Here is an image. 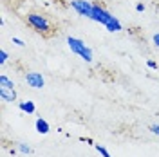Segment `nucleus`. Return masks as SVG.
Listing matches in <instances>:
<instances>
[{"label":"nucleus","instance_id":"obj_9","mask_svg":"<svg viewBox=\"0 0 159 157\" xmlns=\"http://www.w3.org/2000/svg\"><path fill=\"white\" fill-rule=\"evenodd\" d=\"M0 87H7V88H15V83L11 81L6 74H0Z\"/></svg>","mask_w":159,"mask_h":157},{"label":"nucleus","instance_id":"obj_18","mask_svg":"<svg viewBox=\"0 0 159 157\" xmlns=\"http://www.w3.org/2000/svg\"><path fill=\"white\" fill-rule=\"evenodd\" d=\"M81 141H85V143H89V145H92V139H89V137H81Z\"/></svg>","mask_w":159,"mask_h":157},{"label":"nucleus","instance_id":"obj_14","mask_svg":"<svg viewBox=\"0 0 159 157\" xmlns=\"http://www.w3.org/2000/svg\"><path fill=\"white\" fill-rule=\"evenodd\" d=\"M150 132L156 134V136H159V125H150Z\"/></svg>","mask_w":159,"mask_h":157},{"label":"nucleus","instance_id":"obj_7","mask_svg":"<svg viewBox=\"0 0 159 157\" xmlns=\"http://www.w3.org/2000/svg\"><path fill=\"white\" fill-rule=\"evenodd\" d=\"M34 127H36V132H38V134H42V136H45V134H49V132H51L49 123H47L45 119H42V118H38V119H36Z\"/></svg>","mask_w":159,"mask_h":157},{"label":"nucleus","instance_id":"obj_12","mask_svg":"<svg viewBox=\"0 0 159 157\" xmlns=\"http://www.w3.org/2000/svg\"><path fill=\"white\" fill-rule=\"evenodd\" d=\"M7 58H9V56H7V52H6V51L2 49V51H0V63L4 65V63L7 61Z\"/></svg>","mask_w":159,"mask_h":157},{"label":"nucleus","instance_id":"obj_17","mask_svg":"<svg viewBox=\"0 0 159 157\" xmlns=\"http://www.w3.org/2000/svg\"><path fill=\"white\" fill-rule=\"evenodd\" d=\"M152 40H154V43H156V45L159 47V33H156V34H154V38H152Z\"/></svg>","mask_w":159,"mask_h":157},{"label":"nucleus","instance_id":"obj_1","mask_svg":"<svg viewBox=\"0 0 159 157\" xmlns=\"http://www.w3.org/2000/svg\"><path fill=\"white\" fill-rule=\"evenodd\" d=\"M90 20H94V22H98L101 25H105L110 33H118V31L123 29L121 22H119L114 15H110L99 2H94V4H92V18Z\"/></svg>","mask_w":159,"mask_h":157},{"label":"nucleus","instance_id":"obj_4","mask_svg":"<svg viewBox=\"0 0 159 157\" xmlns=\"http://www.w3.org/2000/svg\"><path fill=\"white\" fill-rule=\"evenodd\" d=\"M70 7L81 16L92 18V4L87 2V0H70Z\"/></svg>","mask_w":159,"mask_h":157},{"label":"nucleus","instance_id":"obj_15","mask_svg":"<svg viewBox=\"0 0 159 157\" xmlns=\"http://www.w3.org/2000/svg\"><path fill=\"white\" fill-rule=\"evenodd\" d=\"M147 65H148L150 69H157V63H156L154 60H148V61H147Z\"/></svg>","mask_w":159,"mask_h":157},{"label":"nucleus","instance_id":"obj_13","mask_svg":"<svg viewBox=\"0 0 159 157\" xmlns=\"http://www.w3.org/2000/svg\"><path fill=\"white\" fill-rule=\"evenodd\" d=\"M13 43H15V45H18V47H24V45H25V42H24V40H20V38H16V36H13Z\"/></svg>","mask_w":159,"mask_h":157},{"label":"nucleus","instance_id":"obj_16","mask_svg":"<svg viewBox=\"0 0 159 157\" xmlns=\"http://www.w3.org/2000/svg\"><path fill=\"white\" fill-rule=\"evenodd\" d=\"M136 11H139V13H143V11H145V6H143V4L139 2L138 6H136Z\"/></svg>","mask_w":159,"mask_h":157},{"label":"nucleus","instance_id":"obj_8","mask_svg":"<svg viewBox=\"0 0 159 157\" xmlns=\"http://www.w3.org/2000/svg\"><path fill=\"white\" fill-rule=\"evenodd\" d=\"M18 108L22 110V112H25V114H34V110H36L34 103H33V101H29V99H25V101H20V103H18Z\"/></svg>","mask_w":159,"mask_h":157},{"label":"nucleus","instance_id":"obj_11","mask_svg":"<svg viewBox=\"0 0 159 157\" xmlns=\"http://www.w3.org/2000/svg\"><path fill=\"white\" fill-rule=\"evenodd\" d=\"M94 148L98 150V154H99L101 157H112L109 152H107V148H105V146H101V145H94Z\"/></svg>","mask_w":159,"mask_h":157},{"label":"nucleus","instance_id":"obj_10","mask_svg":"<svg viewBox=\"0 0 159 157\" xmlns=\"http://www.w3.org/2000/svg\"><path fill=\"white\" fill-rule=\"evenodd\" d=\"M18 152H20V154H25V155H29V154H33V148L27 146L25 143H18Z\"/></svg>","mask_w":159,"mask_h":157},{"label":"nucleus","instance_id":"obj_5","mask_svg":"<svg viewBox=\"0 0 159 157\" xmlns=\"http://www.w3.org/2000/svg\"><path fill=\"white\" fill-rule=\"evenodd\" d=\"M24 78L27 81V85L33 88H43V85H45V79L40 72H25Z\"/></svg>","mask_w":159,"mask_h":157},{"label":"nucleus","instance_id":"obj_3","mask_svg":"<svg viewBox=\"0 0 159 157\" xmlns=\"http://www.w3.org/2000/svg\"><path fill=\"white\" fill-rule=\"evenodd\" d=\"M67 45H69V49L72 51L74 54H78V56H80L81 60H83V61L90 63V61L94 60V56H92V51H90V47L83 43V40L74 38V36H69V38H67Z\"/></svg>","mask_w":159,"mask_h":157},{"label":"nucleus","instance_id":"obj_2","mask_svg":"<svg viewBox=\"0 0 159 157\" xmlns=\"http://www.w3.org/2000/svg\"><path fill=\"white\" fill-rule=\"evenodd\" d=\"M27 24H29L36 33H40V34H45V36L52 34V25H51V22L45 18L43 15L29 13V15H27Z\"/></svg>","mask_w":159,"mask_h":157},{"label":"nucleus","instance_id":"obj_6","mask_svg":"<svg viewBox=\"0 0 159 157\" xmlns=\"http://www.w3.org/2000/svg\"><path fill=\"white\" fill-rule=\"evenodd\" d=\"M0 99L2 101H16V90L15 88H7V87H0Z\"/></svg>","mask_w":159,"mask_h":157}]
</instances>
